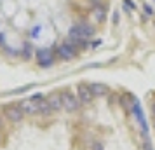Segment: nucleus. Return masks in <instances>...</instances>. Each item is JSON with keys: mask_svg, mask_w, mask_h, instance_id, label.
<instances>
[{"mask_svg": "<svg viewBox=\"0 0 155 150\" xmlns=\"http://www.w3.org/2000/svg\"><path fill=\"white\" fill-rule=\"evenodd\" d=\"M131 112H133L134 119H136V122H138V126H140L143 136L147 138V135H148V122H147L145 114H143V108H141L140 101L136 100V98H133V107H131Z\"/></svg>", "mask_w": 155, "mask_h": 150, "instance_id": "obj_1", "label": "nucleus"}, {"mask_svg": "<svg viewBox=\"0 0 155 150\" xmlns=\"http://www.w3.org/2000/svg\"><path fill=\"white\" fill-rule=\"evenodd\" d=\"M61 100H63V108L66 112H75L80 107V100L73 96L70 91H61Z\"/></svg>", "mask_w": 155, "mask_h": 150, "instance_id": "obj_2", "label": "nucleus"}, {"mask_svg": "<svg viewBox=\"0 0 155 150\" xmlns=\"http://www.w3.org/2000/svg\"><path fill=\"white\" fill-rule=\"evenodd\" d=\"M4 114H5V117L12 124H18V122H21L25 119V114H23V110L18 105H7V107L4 108Z\"/></svg>", "mask_w": 155, "mask_h": 150, "instance_id": "obj_3", "label": "nucleus"}, {"mask_svg": "<svg viewBox=\"0 0 155 150\" xmlns=\"http://www.w3.org/2000/svg\"><path fill=\"white\" fill-rule=\"evenodd\" d=\"M37 61L40 66H51V65L54 63V54H52V51L47 49V47H42V49L37 51Z\"/></svg>", "mask_w": 155, "mask_h": 150, "instance_id": "obj_4", "label": "nucleus"}, {"mask_svg": "<svg viewBox=\"0 0 155 150\" xmlns=\"http://www.w3.org/2000/svg\"><path fill=\"white\" fill-rule=\"evenodd\" d=\"M77 98L80 100V103H84V105L91 103L94 96H92V93H91L89 84H78L77 86Z\"/></svg>", "mask_w": 155, "mask_h": 150, "instance_id": "obj_5", "label": "nucleus"}, {"mask_svg": "<svg viewBox=\"0 0 155 150\" xmlns=\"http://www.w3.org/2000/svg\"><path fill=\"white\" fill-rule=\"evenodd\" d=\"M18 107L23 110V114H28V115L38 114V101H33L31 98H28V100H21L19 103H18Z\"/></svg>", "mask_w": 155, "mask_h": 150, "instance_id": "obj_6", "label": "nucleus"}, {"mask_svg": "<svg viewBox=\"0 0 155 150\" xmlns=\"http://www.w3.org/2000/svg\"><path fill=\"white\" fill-rule=\"evenodd\" d=\"M58 56L61 58V59H73L75 58V47L66 40L64 44H61L58 47Z\"/></svg>", "mask_w": 155, "mask_h": 150, "instance_id": "obj_7", "label": "nucleus"}, {"mask_svg": "<svg viewBox=\"0 0 155 150\" xmlns=\"http://www.w3.org/2000/svg\"><path fill=\"white\" fill-rule=\"evenodd\" d=\"M47 103H49V107L52 112H58V110H61L63 108V100H61V93H52L47 96Z\"/></svg>", "mask_w": 155, "mask_h": 150, "instance_id": "obj_8", "label": "nucleus"}, {"mask_svg": "<svg viewBox=\"0 0 155 150\" xmlns=\"http://www.w3.org/2000/svg\"><path fill=\"white\" fill-rule=\"evenodd\" d=\"M89 87H91V93H92V96H94V98H103V96H108V93H110L108 86H105V84H99V82L89 84Z\"/></svg>", "mask_w": 155, "mask_h": 150, "instance_id": "obj_9", "label": "nucleus"}, {"mask_svg": "<svg viewBox=\"0 0 155 150\" xmlns=\"http://www.w3.org/2000/svg\"><path fill=\"white\" fill-rule=\"evenodd\" d=\"M77 28H78V32H80V35L84 37L85 40H87V38H89V37L92 35V33H94V26H92V25H89V23H80V25H77Z\"/></svg>", "mask_w": 155, "mask_h": 150, "instance_id": "obj_10", "label": "nucleus"}, {"mask_svg": "<svg viewBox=\"0 0 155 150\" xmlns=\"http://www.w3.org/2000/svg\"><path fill=\"white\" fill-rule=\"evenodd\" d=\"M91 16H92V19L96 23H101V21H105V16H106V12H105V9L103 7H94L92 9V12H91Z\"/></svg>", "mask_w": 155, "mask_h": 150, "instance_id": "obj_11", "label": "nucleus"}, {"mask_svg": "<svg viewBox=\"0 0 155 150\" xmlns=\"http://www.w3.org/2000/svg\"><path fill=\"white\" fill-rule=\"evenodd\" d=\"M38 112L44 114V115H49L51 112H52L51 107H49V103H47V100H40L38 101Z\"/></svg>", "mask_w": 155, "mask_h": 150, "instance_id": "obj_12", "label": "nucleus"}, {"mask_svg": "<svg viewBox=\"0 0 155 150\" xmlns=\"http://www.w3.org/2000/svg\"><path fill=\"white\" fill-rule=\"evenodd\" d=\"M141 148H143V150H155V148H153V145H152V142L148 140V136L145 138V140H143V145H141Z\"/></svg>", "mask_w": 155, "mask_h": 150, "instance_id": "obj_13", "label": "nucleus"}, {"mask_svg": "<svg viewBox=\"0 0 155 150\" xmlns=\"http://www.w3.org/2000/svg\"><path fill=\"white\" fill-rule=\"evenodd\" d=\"M122 2H124V5H126V7H129L131 11H136V7H138V5L134 4V0H122Z\"/></svg>", "mask_w": 155, "mask_h": 150, "instance_id": "obj_14", "label": "nucleus"}, {"mask_svg": "<svg viewBox=\"0 0 155 150\" xmlns=\"http://www.w3.org/2000/svg\"><path fill=\"white\" fill-rule=\"evenodd\" d=\"M143 9H145V14H147V16H153V7H152V5L143 4Z\"/></svg>", "mask_w": 155, "mask_h": 150, "instance_id": "obj_15", "label": "nucleus"}, {"mask_svg": "<svg viewBox=\"0 0 155 150\" xmlns=\"http://www.w3.org/2000/svg\"><path fill=\"white\" fill-rule=\"evenodd\" d=\"M23 52H25V56L28 58L30 54H31V45H30V44H25V47H23Z\"/></svg>", "mask_w": 155, "mask_h": 150, "instance_id": "obj_16", "label": "nucleus"}, {"mask_svg": "<svg viewBox=\"0 0 155 150\" xmlns=\"http://www.w3.org/2000/svg\"><path fill=\"white\" fill-rule=\"evenodd\" d=\"M92 150H105L103 148V143L101 142H94L92 143Z\"/></svg>", "mask_w": 155, "mask_h": 150, "instance_id": "obj_17", "label": "nucleus"}, {"mask_svg": "<svg viewBox=\"0 0 155 150\" xmlns=\"http://www.w3.org/2000/svg\"><path fill=\"white\" fill-rule=\"evenodd\" d=\"M40 30H42L40 26H35V28H33V32H31V35H33V37H38V33H40Z\"/></svg>", "mask_w": 155, "mask_h": 150, "instance_id": "obj_18", "label": "nucleus"}, {"mask_svg": "<svg viewBox=\"0 0 155 150\" xmlns=\"http://www.w3.org/2000/svg\"><path fill=\"white\" fill-rule=\"evenodd\" d=\"M99 45H101V40H94V42L91 44V47H92V49H96V47H99Z\"/></svg>", "mask_w": 155, "mask_h": 150, "instance_id": "obj_19", "label": "nucleus"}, {"mask_svg": "<svg viewBox=\"0 0 155 150\" xmlns=\"http://www.w3.org/2000/svg\"><path fill=\"white\" fill-rule=\"evenodd\" d=\"M113 23H115V25H117V23H119V12H117V11H115V12H113Z\"/></svg>", "mask_w": 155, "mask_h": 150, "instance_id": "obj_20", "label": "nucleus"}, {"mask_svg": "<svg viewBox=\"0 0 155 150\" xmlns=\"http://www.w3.org/2000/svg\"><path fill=\"white\" fill-rule=\"evenodd\" d=\"M150 110H152V114L155 115V101H152V105H150Z\"/></svg>", "mask_w": 155, "mask_h": 150, "instance_id": "obj_21", "label": "nucleus"}, {"mask_svg": "<svg viewBox=\"0 0 155 150\" xmlns=\"http://www.w3.org/2000/svg\"><path fill=\"white\" fill-rule=\"evenodd\" d=\"M91 2H94V4H99V2H101V0H91Z\"/></svg>", "mask_w": 155, "mask_h": 150, "instance_id": "obj_22", "label": "nucleus"}, {"mask_svg": "<svg viewBox=\"0 0 155 150\" xmlns=\"http://www.w3.org/2000/svg\"><path fill=\"white\" fill-rule=\"evenodd\" d=\"M153 128H155V122H153Z\"/></svg>", "mask_w": 155, "mask_h": 150, "instance_id": "obj_23", "label": "nucleus"}, {"mask_svg": "<svg viewBox=\"0 0 155 150\" xmlns=\"http://www.w3.org/2000/svg\"><path fill=\"white\" fill-rule=\"evenodd\" d=\"M153 2H155V0H153Z\"/></svg>", "mask_w": 155, "mask_h": 150, "instance_id": "obj_24", "label": "nucleus"}]
</instances>
